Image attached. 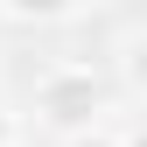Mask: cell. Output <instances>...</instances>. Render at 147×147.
I'll list each match as a JSON object with an SVG mask.
<instances>
[{"instance_id": "6da1fadb", "label": "cell", "mask_w": 147, "mask_h": 147, "mask_svg": "<svg viewBox=\"0 0 147 147\" xmlns=\"http://www.w3.org/2000/svg\"><path fill=\"white\" fill-rule=\"evenodd\" d=\"M35 119L49 126V133H84V126H98L105 119V84H98V70H84V63H56V70H42V84H35Z\"/></svg>"}, {"instance_id": "7a4b0ae2", "label": "cell", "mask_w": 147, "mask_h": 147, "mask_svg": "<svg viewBox=\"0 0 147 147\" xmlns=\"http://www.w3.org/2000/svg\"><path fill=\"white\" fill-rule=\"evenodd\" d=\"M91 0H0V14L7 21H35V28H49V21H70V14H84Z\"/></svg>"}, {"instance_id": "3957f363", "label": "cell", "mask_w": 147, "mask_h": 147, "mask_svg": "<svg viewBox=\"0 0 147 147\" xmlns=\"http://www.w3.org/2000/svg\"><path fill=\"white\" fill-rule=\"evenodd\" d=\"M119 84L147 105V28H133V35L119 42Z\"/></svg>"}, {"instance_id": "277c9868", "label": "cell", "mask_w": 147, "mask_h": 147, "mask_svg": "<svg viewBox=\"0 0 147 147\" xmlns=\"http://www.w3.org/2000/svg\"><path fill=\"white\" fill-rule=\"evenodd\" d=\"M63 147H126V140H119V133H105V119H98V126H84V133H70Z\"/></svg>"}, {"instance_id": "5b68a950", "label": "cell", "mask_w": 147, "mask_h": 147, "mask_svg": "<svg viewBox=\"0 0 147 147\" xmlns=\"http://www.w3.org/2000/svg\"><path fill=\"white\" fill-rule=\"evenodd\" d=\"M7 140H14V133H7V105H0V147H7Z\"/></svg>"}, {"instance_id": "8992f818", "label": "cell", "mask_w": 147, "mask_h": 147, "mask_svg": "<svg viewBox=\"0 0 147 147\" xmlns=\"http://www.w3.org/2000/svg\"><path fill=\"white\" fill-rule=\"evenodd\" d=\"M126 147H147V126H140V133H126Z\"/></svg>"}, {"instance_id": "52a82bcc", "label": "cell", "mask_w": 147, "mask_h": 147, "mask_svg": "<svg viewBox=\"0 0 147 147\" xmlns=\"http://www.w3.org/2000/svg\"><path fill=\"white\" fill-rule=\"evenodd\" d=\"M7 147H21V140H7Z\"/></svg>"}]
</instances>
